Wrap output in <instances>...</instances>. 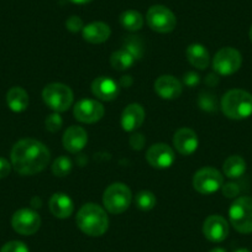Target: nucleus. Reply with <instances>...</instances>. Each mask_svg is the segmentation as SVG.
<instances>
[{"label":"nucleus","mask_w":252,"mask_h":252,"mask_svg":"<svg viewBox=\"0 0 252 252\" xmlns=\"http://www.w3.org/2000/svg\"><path fill=\"white\" fill-rule=\"evenodd\" d=\"M10 158L11 166L19 174L32 176L46 168L51 155L42 142L33 139H24L14 145Z\"/></svg>","instance_id":"nucleus-1"},{"label":"nucleus","mask_w":252,"mask_h":252,"mask_svg":"<svg viewBox=\"0 0 252 252\" xmlns=\"http://www.w3.org/2000/svg\"><path fill=\"white\" fill-rule=\"evenodd\" d=\"M77 225L86 235L101 236L109 227V218L103 208L94 203H88L79 209L77 214Z\"/></svg>","instance_id":"nucleus-2"},{"label":"nucleus","mask_w":252,"mask_h":252,"mask_svg":"<svg viewBox=\"0 0 252 252\" xmlns=\"http://www.w3.org/2000/svg\"><path fill=\"white\" fill-rule=\"evenodd\" d=\"M220 106L229 119H247L252 115V94L242 89H231L224 94Z\"/></svg>","instance_id":"nucleus-3"},{"label":"nucleus","mask_w":252,"mask_h":252,"mask_svg":"<svg viewBox=\"0 0 252 252\" xmlns=\"http://www.w3.org/2000/svg\"><path fill=\"white\" fill-rule=\"evenodd\" d=\"M132 194L130 188L124 183H113L105 189L103 203L105 209L111 214H121L130 207Z\"/></svg>","instance_id":"nucleus-4"},{"label":"nucleus","mask_w":252,"mask_h":252,"mask_svg":"<svg viewBox=\"0 0 252 252\" xmlns=\"http://www.w3.org/2000/svg\"><path fill=\"white\" fill-rule=\"evenodd\" d=\"M230 222L240 234L252 232V198L239 197L229 209Z\"/></svg>","instance_id":"nucleus-5"},{"label":"nucleus","mask_w":252,"mask_h":252,"mask_svg":"<svg viewBox=\"0 0 252 252\" xmlns=\"http://www.w3.org/2000/svg\"><path fill=\"white\" fill-rule=\"evenodd\" d=\"M42 98L46 105L50 106L56 113L68 110L73 104V92L68 86L62 83H51L45 87Z\"/></svg>","instance_id":"nucleus-6"},{"label":"nucleus","mask_w":252,"mask_h":252,"mask_svg":"<svg viewBox=\"0 0 252 252\" xmlns=\"http://www.w3.org/2000/svg\"><path fill=\"white\" fill-rule=\"evenodd\" d=\"M242 64V56L236 48L224 47L213 58V68L219 76H231L236 73Z\"/></svg>","instance_id":"nucleus-7"},{"label":"nucleus","mask_w":252,"mask_h":252,"mask_svg":"<svg viewBox=\"0 0 252 252\" xmlns=\"http://www.w3.org/2000/svg\"><path fill=\"white\" fill-rule=\"evenodd\" d=\"M224 178L218 169L213 167H204L199 169L193 177V187L200 194H212L222 187Z\"/></svg>","instance_id":"nucleus-8"},{"label":"nucleus","mask_w":252,"mask_h":252,"mask_svg":"<svg viewBox=\"0 0 252 252\" xmlns=\"http://www.w3.org/2000/svg\"><path fill=\"white\" fill-rule=\"evenodd\" d=\"M146 21L150 28L159 33H168L174 30L177 19L168 8L163 5H154L149 9Z\"/></svg>","instance_id":"nucleus-9"},{"label":"nucleus","mask_w":252,"mask_h":252,"mask_svg":"<svg viewBox=\"0 0 252 252\" xmlns=\"http://www.w3.org/2000/svg\"><path fill=\"white\" fill-rule=\"evenodd\" d=\"M11 225L18 234L29 236L38 231L41 226V218L35 210L20 209L15 212L11 218Z\"/></svg>","instance_id":"nucleus-10"},{"label":"nucleus","mask_w":252,"mask_h":252,"mask_svg":"<svg viewBox=\"0 0 252 252\" xmlns=\"http://www.w3.org/2000/svg\"><path fill=\"white\" fill-rule=\"evenodd\" d=\"M74 118L84 124H94L104 115L103 104L92 99H83L74 105Z\"/></svg>","instance_id":"nucleus-11"},{"label":"nucleus","mask_w":252,"mask_h":252,"mask_svg":"<svg viewBox=\"0 0 252 252\" xmlns=\"http://www.w3.org/2000/svg\"><path fill=\"white\" fill-rule=\"evenodd\" d=\"M203 234L209 241L221 242L229 235V224L220 215H210L203 224Z\"/></svg>","instance_id":"nucleus-12"},{"label":"nucleus","mask_w":252,"mask_h":252,"mask_svg":"<svg viewBox=\"0 0 252 252\" xmlns=\"http://www.w3.org/2000/svg\"><path fill=\"white\" fill-rule=\"evenodd\" d=\"M174 152L168 145L155 144L147 150L146 159L155 168H168L174 162Z\"/></svg>","instance_id":"nucleus-13"},{"label":"nucleus","mask_w":252,"mask_h":252,"mask_svg":"<svg viewBox=\"0 0 252 252\" xmlns=\"http://www.w3.org/2000/svg\"><path fill=\"white\" fill-rule=\"evenodd\" d=\"M173 145L177 151L183 156H189L198 149V136L192 129H179L173 136Z\"/></svg>","instance_id":"nucleus-14"},{"label":"nucleus","mask_w":252,"mask_h":252,"mask_svg":"<svg viewBox=\"0 0 252 252\" xmlns=\"http://www.w3.org/2000/svg\"><path fill=\"white\" fill-rule=\"evenodd\" d=\"M88 134L81 126H71L63 135V146L71 154H78L86 147Z\"/></svg>","instance_id":"nucleus-15"},{"label":"nucleus","mask_w":252,"mask_h":252,"mask_svg":"<svg viewBox=\"0 0 252 252\" xmlns=\"http://www.w3.org/2000/svg\"><path fill=\"white\" fill-rule=\"evenodd\" d=\"M155 91L162 99L172 100L181 96L183 87L182 83L173 76H161L155 82Z\"/></svg>","instance_id":"nucleus-16"},{"label":"nucleus","mask_w":252,"mask_h":252,"mask_svg":"<svg viewBox=\"0 0 252 252\" xmlns=\"http://www.w3.org/2000/svg\"><path fill=\"white\" fill-rule=\"evenodd\" d=\"M92 92L100 100L111 101L118 96L119 86L109 77H99L92 83Z\"/></svg>","instance_id":"nucleus-17"},{"label":"nucleus","mask_w":252,"mask_h":252,"mask_svg":"<svg viewBox=\"0 0 252 252\" xmlns=\"http://www.w3.org/2000/svg\"><path fill=\"white\" fill-rule=\"evenodd\" d=\"M145 120V110L140 104H130L126 106L121 115V126L125 131H135Z\"/></svg>","instance_id":"nucleus-18"},{"label":"nucleus","mask_w":252,"mask_h":252,"mask_svg":"<svg viewBox=\"0 0 252 252\" xmlns=\"http://www.w3.org/2000/svg\"><path fill=\"white\" fill-rule=\"evenodd\" d=\"M83 38L87 42L91 43H103L110 37L111 30L109 28V25H106L105 23H101V21H95V23H91L87 26H84L83 30Z\"/></svg>","instance_id":"nucleus-19"},{"label":"nucleus","mask_w":252,"mask_h":252,"mask_svg":"<svg viewBox=\"0 0 252 252\" xmlns=\"http://www.w3.org/2000/svg\"><path fill=\"white\" fill-rule=\"evenodd\" d=\"M50 210L58 219H66L71 217L74 210L73 202L67 194L56 193L50 199Z\"/></svg>","instance_id":"nucleus-20"},{"label":"nucleus","mask_w":252,"mask_h":252,"mask_svg":"<svg viewBox=\"0 0 252 252\" xmlns=\"http://www.w3.org/2000/svg\"><path fill=\"white\" fill-rule=\"evenodd\" d=\"M187 58L193 67L198 69H205L209 66V52L200 43H192L186 51Z\"/></svg>","instance_id":"nucleus-21"},{"label":"nucleus","mask_w":252,"mask_h":252,"mask_svg":"<svg viewBox=\"0 0 252 252\" xmlns=\"http://www.w3.org/2000/svg\"><path fill=\"white\" fill-rule=\"evenodd\" d=\"M6 103L10 110L15 111V113H21V111L26 110L29 106V95L26 93L25 89L20 88V87H13L9 89L8 94H6Z\"/></svg>","instance_id":"nucleus-22"},{"label":"nucleus","mask_w":252,"mask_h":252,"mask_svg":"<svg viewBox=\"0 0 252 252\" xmlns=\"http://www.w3.org/2000/svg\"><path fill=\"white\" fill-rule=\"evenodd\" d=\"M222 169H224L225 176L229 177V178H240L246 172V162L241 156L234 155V156H230L225 159Z\"/></svg>","instance_id":"nucleus-23"},{"label":"nucleus","mask_w":252,"mask_h":252,"mask_svg":"<svg viewBox=\"0 0 252 252\" xmlns=\"http://www.w3.org/2000/svg\"><path fill=\"white\" fill-rule=\"evenodd\" d=\"M120 24L129 31H139L144 26V16L136 10H126L120 15Z\"/></svg>","instance_id":"nucleus-24"},{"label":"nucleus","mask_w":252,"mask_h":252,"mask_svg":"<svg viewBox=\"0 0 252 252\" xmlns=\"http://www.w3.org/2000/svg\"><path fill=\"white\" fill-rule=\"evenodd\" d=\"M134 56L130 52H127L126 50L121 48V50L115 51V52L111 55L110 57V63L113 68L118 69V71H125V69H129L130 67H132V64L135 63Z\"/></svg>","instance_id":"nucleus-25"},{"label":"nucleus","mask_w":252,"mask_h":252,"mask_svg":"<svg viewBox=\"0 0 252 252\" xmlns=\"http://www.w3.org/2000/svg\"><path fill=\"white\" fill-rule=\"evenodd\" d=\"M156 197L150 190H141L137 193L136 198H135V203H136L137 208L144 212H149V210L154 209L156 205Z\"/></svg>","instance_id":"nucleus-26"},{"label":"nucleus","mask_w":252,"mask_h":252,"mask_svg":"<svg viewBox=\"0 0 252 252\" xmlns=\"http://www.w3.org/2000/svg\"><path fill=\"white\" fill-rule=\"evenodd\" d=\"M72 161L66 156H61L55 159L52 164V173L56 177H66L72 171Z\"/></svg>","instance_id":"nucleus-27"},{"label":"nucleus","mask_w":252,"mask_h":252,"mask_svg":"<svg viewBox=\"0 0 252 252\" xmlns=\"http://www.w3.org/2000/svg\"><path fill=\"white\" fill-rule=\"evenodd\" d=\"M198 105L202 110L208 111V113H214L218 110L217 96L209 92H203L198 98Z\"/></svg>","instance_id":"nucleus-28"},{"label":"nucleus","mask_w":252,"mask_h":252,"mask_svg":"<svg viewBox=\"0 0 252 252\" xmlns=\"http://www.w3.org/2000/svg\"><path fill=\"white\" fill-rule=\"evenodd\" d=\"M124 50L131 53L134 56L135 60H139L144 55V48H142V43L139 38L130 36L129 38H126L125 43H124Z\"/></svg>","instance_id":"nucleus-29"},{"label":"nucleus","mask_w":252,"mask_h":252,"mask_svg":"<svg viewBox=\"0 0 252 252\" xmlns=\"http://www.w3.org/2000/svg\"><path fill=\"white\" fill-rule=\"evenodd\" d=\"M46 124V129L48 130L50 132H57L58 130L62 127L63 125V120L57 113L56 114H51V115L47 116L45 121Z\"/></svg>","instance_id":"nucleus-30"},{"label":"nucleus","mask_w":252,"mask_h":252,"mask_svg":"<svg viewBox=\"0 0 252 252\" xmlns=\"http://www.w3.org/2000/svg\"><path fill=\"white\" fill-rule=\"evenodd\" d=\"M0 252H30L29 247L21 241H9L1 247Z\"/></svg>","instance_id":"nucleus-31"},{"label":"nucleus","mask_w":252,"mask_h":252,"mask_svg":"<svg viewBox=\"0 0 252 252\" xmlns=\"http://www.w3.org/2000/svg\"><path fill=\"white\" fill-rule=\"evenodd\" d=\"M66 28L67 30H69L71 32H79L81 30H83V20H82L79 16H71V18L67 19L66 21Z\"/></svg>","instance_id":"nucleus-32"},{"label":"nucleus","mask_w":252,"mask_h":252,"mask_svg":"<svg viewBox=\"0 0 252 252\" xmlns=\"http://www.w3.org/2000/svg\"><path fill=\"white\" fill-rule=\"evenodd\" d=\"M200 82L199 74L195 73V72H187L183 76V83L186 84L189 88H193V87L198 86Z\"/></svg>","instance_id":"nucleus-33"},{"label":"nucleus","mask_w":252,"mask_h":252,"mask_svg":"<svg viewBox=\"0 0 252 252\" xmlns=\"http://www.w3.org/2000/svg\"><path fill=\"white\" fill-rule=\"evenodd\" d=\"M222 193L225 197L235 198L236 195H239L240 188L236 183H226L225 186H222Z\"/></svg>","instance_id":"nucleus-34"},{"label":"nucleus","mask_w":252,"mask_h":252,"mask_svg":"<svg viewBox=\"0 0 252 252\" xmlns=\"http://www.w3.org/2000/svg\"><path fill=\"white\" fill-rule=\"evenodd\" d=\"M145 145V137L141 134H134L130 137V146L134 150H141Z\"/></svg>","instance_id":"nucleus-35"},{"label":"nucleus","mask_w":252,"mask_h":252,"mask_svg":"<svg viewBox=\"0 0 252 252\" xmlns=\"http://www.w3.org/2000/svg\"><path fill=\"white\" fill-rule=\"evenodd\" d=\"M11 171V164L5 158L0 157V178H5Z\"/></svg>","instance_id":"nucleus-36"},{"label":"nucleus","mask_w":252,"mask_h":252,"mask_svg":"<svg viewBox=\"0 0 252 252\" xmlns=\"http://www.w3.org/2000/svg\"><path fill=\"white\" fill-rule=\"evenodd\" d=\"M219 74H214V73H210L208 74V77L205 78V83L208 84L209 87H215L218 83H219Z\"/></svg>","instance_id":"nucleus-37"},{"label":"nucleus","mask_w":252,"mask_h":252,"mask_svg":"<svg viewBox=\"0 0 252 252\" xmlns=\"http://www.w3.org/2000/svg\"><path fill=\"white\" fill-rule=\"evenodd\" d=\"M132 81L131 78H130V76H126V77H123L120 81V86L121 87H130L131 86Z\"/></svg>","instance_id":"nucleus-38"},{"label":"nucleus","mask_w":252,"mask_h":252,"mask_svg":"<svg viewBox=\"0 0 252 252\" xmlns=\"http://www.w3.org/2000/svg\"><path fill=\"white\" fill-rule=\"evenodd\" d=\"M69 1L73 4H87V3H91L92 0H69Z\"/></svg>","instance_id":"nucleus-39"},{"label":"nucleus","mask_w":252,"mask_h":252,"mask_svg":"<svg viewBox=\"0 0 252 252\" xmlns=\"http://www.w3.org/2000/svg\"><path fill=\"white\" fill-rule=\"evenodd\" d=\"M209 252H226V251H225L224 249H221V247H217V249H213V250H210Z\"/></svg>","instance_id":"nucleus-40"},{"label":"nucleus","mask_w":252,"mask_h":252,"mask_svg":"<svg viewBox=\"0 0 252 252\" xmlns=\"http://www.w3.org/2000/svg\"><path fill=\"white\" fill-rule=\"evenodd\" d=\"M235 252H251V251H250V250H247V249H239V250H236Z\"/></svg>","instance_id":"nucleus-41"},{"label":"nucleus","mask_w":252,"mask_h":252,"mask_svg":"<svg viewBox=\"0 0 252 252\" xmlns=\"http://www.w3.org/2000/svg\"><path fill=\"white\" fill-rule=\"evenodd\" d=\"M249 35H250V40L252 41V26H251V29H250V33H249Z\"/></svg>","instance_id":"nucleus-42"}]
</instances>
